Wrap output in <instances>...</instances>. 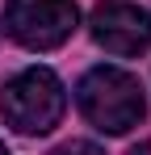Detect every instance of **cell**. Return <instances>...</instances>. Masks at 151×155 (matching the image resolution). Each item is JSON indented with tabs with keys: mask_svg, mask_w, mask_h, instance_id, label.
Instances as JSON below:
<instances>
[{
	"mask_svg": "<svg viewBox=\"0 0 151 155\" xmlns=\"http://www.w3.org/2000/svg\"><path fill=\"white\" fill-rule=\"evenodd\" d=\"M76 101H80V113L97 130H105V134H126V130L139 126L143 113H147L139 80L130 71H118V67H92L88 76L80 80Z\"/></svg>",
	"mask_w": 151,
	"mask_h": 155,
	"instance_id": "1",
	"label": "cell"
},
{
	"mask_svg": "<svg viewBox=\"0 0 151 155\" xmlns=\"http://www.w3.org/2000/svg\"><path fill=\"white\" fill-rule=\"evenodd\" d=\"M63 109H67V92L50 67H25L0 92L4 122L21 134H50L63 122Z\"/></svg>",
	"mask_w": 151,
	"mask_h": 155,
	"instance_id": "2",
	"label": "cell"
},
{
	"mask_svg": "<svg viewBox=\"0 0 151 155\" xmlns=\"http://www.w3.org/2000/svg\"><path fill=\"white\" fill-rule=\"evenodd\" d=\"M76 0H8L4 8V29L21 42L25 51H55L72 38Z\"/></svg>",
	"mask_w": 151,
	"mask_h": 155,
	"instance_id": "3",
	"label": "cell"
},
{
	"mask_svg": "<svg viewBox=\"0 0 151 155\" xmlns=\"http://www.w3.org/2000/svg\"><path fill=\"white\" fill-rule=\"evenodd\" d=\"M88 29L101 51L118 54V59L143 54L151 46V13L130 0H101L88 17Z\"/></svg>",
	"mask_w": 151,
	"mask_h": 155,
	"instance_id": "4",
	"label": "cell"
},
{
	"mask_svg": "<svg viewBox=\"0 0 151 155\" xmlns=\"http://www.w3.org/2000/svg\"><path fill=\"white\" fill-rule=\"evenodd\" d=\"M50 155H105L97 143H84V138H72V143H63V147H55Z\"/></svg>",
	"mask_w": 151,
	"mask_h": 155,
	"instance_id": "5",
	"label": "cell"
},
{
	"mask_svg": "<svg viewBox=\"0 0 151 155\" xmlns=\"http://www.w3.org/2000/svg\"><path fill=\"white\" fill-rule=\"evenodd\" d=\"M130 155H151V143H139V147H134Z\"/></svg>",
	"mask_w": 151,
	"mask_h": 155,
	"instance_id": "6",
	"label": "cell"
},
{
	"mask_svg": "<svg viewBox=\"0 0 151 155\" xmlns=\"http://www.w3.org/2000/svg\"><path fill=\"white\" fill-rule=\"evenodd\" d=\"M0 155H8V147H4V143H0Z\"/></svg>",
	"mask_w": 151,
	"mask_h": 155,
	"instance_id": "7",
	"label": "cell"
}]
</instances>
